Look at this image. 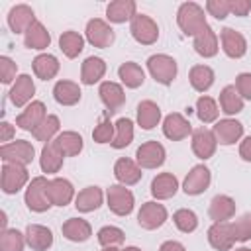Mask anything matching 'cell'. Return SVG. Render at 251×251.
Here are the masks:
<instances>
[{
	"mask_svg": "<svg viewBox=\"0 0 251 251\" xmlns=\"http://www.w3.org/2000/svg\"><path fill=\"white\" fill-rule=\"evenodd\" d=\"M176 24L182 29L184 35L196 37L208 24H206V16L204 10L196 4V2H184L180 4L178 12H176Z\"/></svg>",
	"mask_w": 251,
	"mask_h": 251,
	"instance_id": "6da1fadb",
	"label": "cell"
},
{
	"mask_svg": "<svg viewBox=\"0 0 251 251\" xmlns=\"http://www.w3.org/2000/svg\"><path fill=\"white\" fill-rule=\"evenodd\" d=\"M47 184L49 180L45 176H35L31 178L29 186L25 188V206L31 212H47L51 208L49 196H47Z\"/></svg>",
	"mask_w": 251,
	"mask_h": 251,
	"instance_id": "7a4b0ae2",
	"label": "cell"
},
{
	"mask_svg": "<svg viewBox=\"0 0 251 251\" xmlns=\"http://www.w3.org/2000/svg\"><path fill=\"white\" fill-rule=\"evenodd\" d=\"M33 145L25 139H16L12 143H4L0 147V159L4 163H14V165H29L33 161Z\"/></svg>",
	"mask_w": 251,
	"mask_h": 251,
	"instance_id": "3957f363",
	"label": "cell"
},
{
	"mask_svg": "<svg viewBox=\"0 0 251 251\" xmlns=\"http://www.w3.org/2000/svg\"><path fill=\"white\" fill-rule=\"evenodd\" d=\"M147 69H149L151 76L157 82L165 84V86L171 84L175 80V76H176V61L173 57H169V55H163V53L151 55L147 59Z\"/></svg>",
	"mask_w": 251,
	"mask_h": 251,
	"instance_id": "277c9868",
	"label": "cell"
},
{
	"mask_svg": "<svg viewBox=\"0 0 251 251\" xmlns=\"http://www.w3.org/2000/svg\"><path fill=\"white\" fill-rule=\"evenodd\" d=\"M129 31H131L133 39L137 43H141V45H153L159 39V27H157V24L149 16H145V14H135L131 18Z\"/></svg>",
	"mask_w": 251,
	"mask_h": 251,
	"instance_id": "5b68a950",
	"label": "cell"
},
{
	"mask_svg": "<svg viewBox=\"0 0 251 251\" xmlns=\"http://www.w3.org/2000/svg\"><path fill=\"white\" fill-rule=\"evenodd\" d=\"M106 200H108V208L116 214V216H127L133 210V194L129 188H126L124 184H112L106 190Z\"/></svg>",
	"mask_w": 251,
	"mask_h": 251,
	"instance_id": "8992f818",
	"label": "cell"
},
{
	"mask_svg": "<svg viewBox=\"0 0 251 251\" xmlns=\"http://www.w3.org/2000/svg\"><path fill=\"white\" fill-rule=\"evenodd\" d=\"M165 147L159 141H145L135 151V163L141 169H157L165 163Z\"/></svg>",
	"mask_w": 251,
	"mask_h": 251,
	"instance_id": "52a82bcc",
	"label": "cell"
},
{
	"mask_svg": "<svg viewBox=\"0 0 251 251\" xmlns=\"http://www.w3.org/2000/svg\"><path fill=\"white\" fill-rule=\"evenodd\" d=\"M86 39L90 45H94L98 49H106L114 43V29L104 20L94 18L86 24Z\"/></svg>",
	"mask_w": 251,
	"mask_h": 251,
	"instance_id": "ba28073f",
	"label": "cell"
},
{
	"mask_svg": "<svg viewBox=\"0 0 251 251\" xmlns=\"http://www.w3.org/2000/svg\"><path fill=\"white\" fill-rule=\"evenodd\" d=\"M27 182V169L24 165L4 163L2 167V190L6 194H16Z\"/></svg>",
	"mask_w": 251,
	"mask_h": 251,
	"instance_id": "9c48e42d",
	"label": "cell"
},
{
	"mask_svg": "<svg viewBox=\"0 0 251 251\" xmlns=\"http://www.w3.org/2000/svg\"><path fill=\"white\" fill-rule=\"evenodd\" d=\"M167 222V208L157 202H145L137 214V224L143 229H157Z\"/></svg>",
	"mask_w": 251,
	"mask_h": 251,
	"instance_id": "30bf717a",
	"label": "cell"
},
{
	"mask_svg": "<svg viewBox=\"0 0 251 251\" xmlns=\"http://www.w3.org/2000/svg\"><path fill=\"white\" fill-rule=\"evenodd\" d=\"M210 180H212L210 169L204 167V165H196V167H192L190 173L186 175V178H184V182H182V190H184L188 196L202 194V192L210 186Z\"/></svg>",
	"mask_w": 251,
	"mask_h": 251,
	"instance_id": "8fae6325",
	"label": "cell"
},
{
	"mask_svg": "<svg viewBox=\"0 0 251 251\" xmlns=\"http://www.w3.org/2000/svg\"><path fill=\"white\" fill-rule=\"evenodd\" d=\"M208 241L218 251H227L235 243V235L229 222H214L208 229Z\"/></svg>",
	"mask_w": 251,
	"mask_h": 251,
	"instance_id": "7c38bea8",
	"label": "cell"
},
{
	"mask_svg": "<svg viewBox=\"0 0 251 251\" xmlns=\"http://www.w3.org/2000/svg\"><path fill=\"white\" fill-rule=\"evenodd\" d=\"M218 141L212 129L206 127H198L192 131V151L198 159H210L216 153Z\"/></svg>",
	"mask_w": 251,
	"mask_h": 251,
	"instance_id": "4fadbf2b",
	"label": "cell"
},
{
	"mask_svg": "<svg viewBox=\"0 0 251 251\" xmlns=\"http://www.w3.org/2000/svg\"><path fill=\"white\" fill-rule=\"evenodd\" d=\"M163 133L171 141H180V139L188 137V133H192V126L182 114L173 112L163 120Z\"/></svg>",
	"mask_w": 251,
	"mask_h": 251,
	"instance_id": "5bb4252c",
	"label": "cell"
},
{
	"mask_svg": "<svg viewBox=\"0 0 251 251\" xmlns=\"http://www.w3.org/2000/svg\"><path fill=\"white\" fill-rule=\"evenodd\" d=\"M35 14L29 6L18 4L8 12V25L14 33H25L33 24H35Z\"/></svg>",
	"mask_w": 251,
	"mask_h": 251,
	"instance_id": "9a60e30c",
	"label": "cell"
},
{
	"mask_svg": "<svg viewBox=\"0 0 251 251\" xmlns=\"http://www.w3.org/2000/svg\"><path fill=\"white\" fill-rule=\"evenodd\" d=\"M220 39H222V49H224V53H226L227 57L239 59V57L245 55V51H247V41H245V37H243L239 31H235V29H231V27H224L222 33H220Z\"/></svg>",
	"mask_w": 251,
	"mask_h": 251,
	"instance_id": "2e32d148",
	"label": "cell"
},
{
	"mask_svg": "<svg viewBox=\"0 0 251 251\" xmlns=\"http://www.w3.org/2000/svg\"><path fill=\"white\" fill-rule=\"evenodd\" d=\"M98 94H100V100L104 102V106L108 108V114H116L126 102L124 88L118 82H112V80L102 82L100 88H98Z\"/></svg>",
	"mask_w": 251,
	"mask_h": 251,
	"instance_id": "e0dca14e",
	"label": "cell"
},
{
	"mask_svg": "<svg viewBox=\"0 0 251 251\" xmlns=\"http://www.w3.org/2000/svg\"><path fill=\"white\" fill-rule=\"evenodd\" d=\"M45 118H47V114H45V104L39 102V100H35V102H31V104H27V108L16 118V126H18L20 129L33 131Z\"/></svg>",
	"mask_w": 251,
	"mask_h": 251,
	"instance_id": "ac0fdd59",
	"label": "cell"
},
{
	"mask_svg": "<svg viewBox=\"0 0 251 251\" xmlns=\"http://www.w3.org/2000/svg\"><path fill=\"white\" fill-rule=\"evenodd\" d=\"M47 196L51 206H67L75 196V188L67 178H51L47 184Z\"/></svg>",
	"mask_w": 251,
	"mask_h": 251,
	"instance_id": "d6986e66",
	"label": "cell"
},
{
	"mask_svg": "<svg viewBox=\"0 0 251 251\" xmlns=\"http://www.w3.org/2000/svg\"><path fill=\"white\" fill-rule=\"evenodd\" d=\"M214 135H216V141L222 143V145H231L235 141H239V137L243 135V126L241 122L237 120H220L216 126H214Z\"/></svg>",
	"mask_w": 251,
	"mask_h": 251,
	"instance_id": "ffe728a7",
	"label": "cell"
},
{
	"mask_svg": "<svg viewBox=\"0 0 251 251\" xmlns=\"http://www.w3.org/2000/svg\"><path fill=\"white\" fill-rule=\"evenodd\" d=\"M25 243L33 251H45L53 245V233L49 227L39 226V224H29L25 227Z\"/></svg>",
	"mask_w": 251,
	"mask_h": 251,
	"instance_id": "44dd1931",
	"label": "cell"
},
{
	"mask_svg": "<svg viewBox=\"0 0 251 251\" xmlns=\"http://www.w3.org/2000/svg\"><path fill=\"white\" fill-rule=\"evenodd\" d=\"M114 175L124 186H131L141 180V167L127 157H120L114 165Z\"/></svg>",
	"mask_w": 251,
	"mask_h": 251,
	"instance_id": "7402d4cb",
	"label": "cell"
},
{
	"mask_svg": "<svg viewBox=\"0 0 251 251\" xmlns=\"http://www.w3.org/2000/svg\"><path fill=\"white\" fill-rule=\"evenodd\" d=\"M33 92H35V84H33L31 76L29 75H20L16 78L12 90H10V100L16 108H22L31 100Z\"/></svg>",
	"mask_w": 251,
	"mask_h": 251,
	"instance_id": "603a6c76",
	"label": "cell"
},
{
	"mask_svg": "<svg viewBox=\"0 0 251 251\" xmlns=\"http://www.w3.org/2000/svg\"><path fill=\"white\" fill-rule=\"evenodd\" d=\"M178 190V180L173 173H161L151 180V194L157 200H167Z\"/></svg>",
	"mask_w": 251,
	"mask_h": 251,
	"instance_id": "cb8c5ba5",
	"label": "cell"
},
{
	"mask_svg": "<svg viewBox=\"0 0 251 251\" xmlns=\"http://www.w3.org/2000/svg\"><path fill=\"white\" fill-rule=\"evenodd\" d=\"M61 231H63V235H65L69 241H75V243H82V241H86V239L92 235L90 224H88L86 220H82V218H69V220L63 224Z\"/></svg>",
	"mask_w": 251,
	"mask_h": 251,
	"instance_id": "d4e9b609",
	"label": "cell"
},
{
	"mask_svg": "<svg viewBox=\"0 0 251 251\" xmlns=\"http://www.w3.org/2000/svg\"><path fill=\"white\" fill-rule=\"evenodd\" d=\"M208 214H210V218L214 222H227L235 214V202H233V198H229L226 194L214 196L212 202H210Z\"/></svg>",
	"mask_w": 251,
	"mask_h": 251,
	"instance_id": "484cf974",
	"label": "cell"
},
{
	"mask_svg": "<svg viewBox=\"0 0 251 251\" xmlns=\"http://www.w3.org/2000/svg\"><path fill=\"white\" fill-rule=\"evenodd\" d=\"M135 10H137V6L133 0H114L106 8V18L114 24H124L137 14Z\"/></svg>",
	"mask_w": 251,
	"mask_h": 251,
	"instance_id": "4316f807",
	"label": "cell"
},
{
	"mask_svg": "<svg viewBox=\"0 0 251 251\" xmlns=\"http://www.w3.org/2000/svg\"><path fill=\"white\" fill-rule=\"evenodd\" d=\"M63 159H65V155L59 151V147H57L55 141L45 143L43 149H41V157H39L41 171L47 173V175L49 173H59V169L63 165Z\"/></svg>",
	"mask_w": 251,
	"mask_h": 251,
	"instance_id": "83f0119b",
	"label": "cell"
},
{
	"mask_svg": "<svg viewBox=\"0 0 251 251\" xmlns=\"http://www.w3.org/2000/svg\"><path fill=\"white\" fill-rule=\"evenodd\" d=\"M218 49H220L218 47V35L210 25H206L194 37V51L198 55H202V57H214L218 53Z\"/></svg>",
	"mask_w": 251,
	"mask_h": 251,
	"instance_id": "f1b7e54d",
	"label": "cell"
},
{
	"mask_svg": "<svg viewBox=\"0 0 251 251\" xmlns=\"http://www.w3.org/2000/svg\"><path fill=\"white\" fill-rule=\"evenodd\" d=\"M53 98L63 106H75L80 100V88L73 80H59L53 86Z\"/></svg>",
	"mask_w": 251,
	"mask_h": 251,
	"instance_id": "f546056e",
	"label": "cell"
},
{
	"mask_svg": "<svg viewBox=\"0 0 251 251\" xmlns=\"http://www.w3.org/2000/svg\"><path fill=\"white\" fill-rule=\"evenodd\" d=\"M161 122V108L153 100H143L137 106V124L143 129H153Z\"/></svg>",
	"mask_w": 251,
	"mask_h": 251,
	"instance_id": "4dcf8cb0",
	"label": "cell"
},
{
	"mask_svg": "<svg viewBox=\"0 0 251 251\" xmlns=\"http://www.w3.org/2000/svg\"><path fill=\"white\" fill-rule=\"evenodd\" d=\"M33 73L41 80H51L59 73V61H57V57L55 55H49V53L37 55L33 59Z\"/></svg>",
	"mask_w": 251,
	"mask_h": 251,
	"instance_id": "1f68e13d",
	"label": "cell"
},
{
	"mask_svg": "<svg viewBox=\"0 0 251 251\" xmlns=\"http://www.w3.org/2000/svg\"><path fill=\"white\" fill-rule=\"evenodd\" d=\"M102 204V190L98 186H86L75 198V206L78 212H94Z\"/></svg>",
	"mask_w": 251,
	"mask_h": 251,
	"instance_id": "d6a6232c",
	"label": "cell"
},
{
	"mask_svg": "<svg viewBox=\"0 0 251 251\" xmlns=\"http://www.w3.org/2000/svg\"><path fill=\"white\" fill-rule=\"evenodd\" d=\"M104 73H106V63L100 57H86L80 67V80L84 84H94L104 76Z\"/></svg>",
	"mask_w": 251,
	"mask_h": 251,
	"instance_id": "836d02e7",
	"label": "cell"
},
{
	"mask_svg": "<svg viewBox=\"0 0 251 251\" xmlns=\"http://www.w3.org/2000/svg\"><path fill=\"white\" fill-rule=\"evenodd\" d=\"M24 43H25V47H29V49H45V47H49V43H51V35H49V31L45 29L43 24L35 22V24L24 33Z\"/></svg>",
	"mask_w": 251,
	"mask_h": 251,
	"instance_id": "e575fe53",
	"label": "cell"
},
{
	"mask_svg": "<svg viewBox=\"0 0 251 251\" xmlns=\"http://www.w3.org/2000/svg\"><path fill=\"white\" fill-rule=\"evenodd\" d=\"M188 78H190V84L194 90L198 92H206L212 84H214V71L208 67V65H194L188 73Z\"/></svg>",
	"mask_w": 251,
	"mask_h": 251,
	"instance_id": "d590c367",
	"label": "cell"
},
{
	"mask_svg": "<svg viewBox=\"0 0 251 251\" xmlns=\"http://www.w3.org/2000/svg\"><path fill=\"white\" fill-rule=\"evenodd\" d=\"M220 108L224 114L227 116H233V114H239L243 110V98L239 96L237 88L233 84L226 86L222 92H220Z\"/></svg>",
	"mask_w": 251,
	"mask_h": 251,
	"instance_id": "8d00e7d4",
	"label": "cell"
},
{
	"mask_svg": "<svg viewBox=\"0 0 251 251\" xmlns=\"http://www.w3.org/2000/svg\"><path fill=\"white\" fill-rule=\"evenodd\" d=\"M65 157H75L82 151V137L76 131H63L53 139Z\"/></svg>",
	"mask_w": 251,
	"mask_h": 251,
	"instance_id": "74e56055",
	"label": "cell"
},
{
	"mask_svg": "<svg viewBox=\"0 0 251 251\" xmlns=\"http://www.w3.org/2000/svg\"><path fill=\"white\" fill-rule=\"evenodd\" d=\"M118 75H120L122 82H124L127 88H137V86H141L143 80H145L143 69H141L137 63H131V61L122 63L120 69H118Z\"/></svg>",
	"mask_w": 251,
	"mask_h": 251,
	"instance_id": "f35d334b",
	"label": "cell"
},
{
	"mask_svg": "<svg viewBox=\"0 0 251 251\" xmlns=\"http://www.w3.org/2000/svg\"><path fill=\"white\" fill-rule=\"evenodd\" d=\"M59 47L61 51L69 57V59H75L78 57V53L84 49V39L80 33L76 31H63L61 37H59Z\"/></svg>",
	"mask_w": 251,
	"mask_h": 251,
	"instance_id": "ab89813d",
	"label": "cell"
},
{
	"mask_svg": "<svg viewBox=\"0 0 251 251\" xmlns=\"http://www.w3.org/2000/svg\"><path fill=\"white\" fill-rule=\"evenodd\" d=\"M131 139H133V122L129 118H120L116 122V133H114L112 147L114 149H124L131 143Z\"/></svg>",
	"mask_w": 251,
	"mask_h": 251,
	"instance_id": "60d3db41",
	"label": "cell"
},
{
	"mask_svg": "<svg viewBox=\"0 0 251 251\" xmlns=\"http://www.w3.org/2000/svg\"><path fill=\"white\" fill-rule=\"evenodd\" d=\"M218 104H216V100L214 98H210V96H200L198 100H196V116H198V120L202 122V124H212V122H216L218 120Z\"/></svg>",
	"mask_w": 251,
	"mask_h": 251,
	"instance_id": "b9f144b4",
	"label": "cell"
},
{
	"mask_svg": "<svg viewBox=\"0 0 251 251\" xmlns=\"http://www.w3.org/2000/svg\"><path fill=\"white\" fill-rule=\"evenodd\" d=\"M59 127H61V124H59V118L57 116H53V114H49L31 133H33V137L37 139V141H45V143H49L51 139H53V135L59 131Z\"/></svg>",
	"mask_w": 251,
	"mask_h": 251,
	"instance_id": "7bdbcfd3",
	"label": "cell"
},
{
	"mask_svg": "<svg viewBox=\"0 0 251 251\" xmlns=\"http://www.w3.org/2000/svg\"><path fill=\"white\" fill-rule=\"evenodd\" d=\"M25 235L18 229H4L0 233V251H24Z\"/></svg>",
	"mask_w": 251,
	"mask_h": 251,
	"instance_id": "ee69618b",
	"label": "cell"
},
{
	"mask_svg": "<svg viewBox=\"0 0 251 251\" xmlns=\"http://www.w3.org/2000/svg\"><path fill=\"white\" fill-rule=\"evenodd\" d=\"M173 222H175V226H176L182 233H190V231H194V229L198 227V218H196V214H194L192 210H188V208L176 210V212L173 214Z\"/></svg>",
	"mask_w": 251,
	"mask_h": 251,
	"instance_id": "f6af8a7d",
	"label": "cell"
},
{
	"mask_svg": "<svg viewBox=\"0 0 251 251\" xmlns=\"http://www.w3.org/2000/svg\"><path fill=\"white\" fill-rule=\"evenodd\" d=\"M124 239H126L124 231L116 226H104L98 231V243L102 247H118V245L124 243Z\"/></svg>",
	"mask_w": 251,
	"mask_h": 251,
	"instance_id": "bcb514c9",
	"label": "cell"
},
{
	"mask_svg": "<svg viewBox=\"0 0 251 251\" xmlns=\"http://www.w3.org/2000/svg\"><path fill=\"white\" fill-rule=\"evenodd\" d=\"M114 133H116V124H112L108 118H102L100 124L92 131V139L96 143H112L114 141Z\"/></svg>",
	"mask_w": 251,
	"mask_h": 251,
	"instance_id": "7dc6e473",
	"label": "cell"
},
{
	"mask_svg": "<svg viewBox=\"0 0 251 251\" xmlns=\"http://www.w3.org/2000/svg\"><path fill=\"white\" fill-rule=\"evenodd\" d=\"M235 241H249L251 239V214H243L239 220L231 224Z\"/></svg>",
	"mask_w": 251,
	"mask_h": 251,
	"instance_id": "c3c4849f",
	"label": "cell"
},
{
	"mask_svg": "<svg viewBox=\"0 0 251 251\" xmlns=\"http://www.w3.org/2000/svg\"><path fill=\"white\" fill-rule=\"evenodd\" d=\"M16 71H18V65L10 59V57H0V80L4 84H10L14 78H16Z\"/></svg>",
	"mask_w": 251,
	"mask_h": 251,
	"instance_id": "681fc988",
	"label": "cell"
},
{
	"mask_svg": "<svg viewBox=\"0 0 251 251\" xmlns=\"http://www.w3.org/2000/svg\"><path fill=\"white\" fill-rule=\"evenodd\" d=\"M206 10H208L210 16H214L218 20H224L229 14V0H208Z\"/></svg>",
	"mask_w": 251,
	"mask_h": 251,
	"instance_id": "f907efd6",
	"label": "cell"
},
{
	"mask_svg": "<svg viewBox=\"0 0 251 251\" xmlns=\"http://www.w3.org/2000/svg\"><path fill=\"white\" fill-rule=\"evenodd\" d=\"M239 92V96L243 100H251V73H241L237 75L235 78V84H233Z\"/></svg>",
	"mask_w": 251,
	"mask_h": 251,
	"instance_id": "816d5d0a",
	"label": "cell"
},
{
	"mask_svg": "<svg viewBox=\"0 0 251 251\" xmlns=\"http://www.w3.org/2000/svg\"><path fill=\"white\" fill-rule=\"evenodd\" d=\"M251 12V0H229V14L247 16Z\"/></svg>",
	"mask_w": 251,
	"mask_h": 251,
	"instance_id": "f5cc1de1",
	"label": "cell"
},
{
	"mask_svg": "<svg viewBox=\"0 0 251 251\" xmlns=\"http://www.w3.org/2000/svg\"><path fill=\"white\" fill-rule=\"evenodd\" d=\"M239 157L243 161H249L251 163V135L241 141V145H239Z\"/></svg>",
	"mask_w": 251,
	"mask_h": 251,
	"instance_id": "db71d44e",
	"label": "cell"
},
{
	"mask_svg": "<svg viewBox=\"0 0 251 251\" xmlns=\"http://www.w3.org/2000/svg\"><path fill=\"white\" fill-rule=\"evenodd\" d=\"M0 129H2V133H0V141H10L12 135H14V126H10L8 122H2V124H0Z\"/></svg>",
	"mask_w": 251,
	"mask_h": 251,
	"instance_id": "11a10c76",
	"label": "cell"
},
{
	"mask_svg": "<svg viewBox=\"0 0 251 251\" xmlns=\"http://www.w3.org/2000/svg\"><path fill=\"white\" fill-rule=\"evenodd\" d=\"M159 251H186V249H184V245L178 243V241H165V243L159 247Z\"/></svg>",
	"mask_w": 251,
	"mask_h": 251,
	"instance_id": "9f6ffc18",
	"label": "cell"
},
{
	"mask_svg": "<svg viewBox=\"0 0 251 251\" xmlns=\"http://www.w3.org/2000/svg\"><path fill=\"white\" fill-rule=\"evenodd\" d=\"M120 251H141L139 247H126V249H120Z\"/></svg>",
	"mask_w": 251,
	"mask_h": 251,
	"instance_id": "6f0895ef",
	"label": "cell"
},
{
	"mask_svg": "<svg viewBox=\"0 0 251 251\" xmlns=\"http://www.w3.org/2000/svg\"><path fill=\"white\" fill-rule=\"evenodd\" d=\"M102 251H120V249H118V247H104Z\"/></svg>",
	"mask_w": 251,
	"mask_h": 251,
	"instance_id": "680465c9",
	"label": "cell"
},
{
	"mask_svg": "<svg viewBox=\"0 0 251 251\" xmlns=\"http://www.w3.org/2000/svg\"><path fill=\"white\" fill-rule=\"evenodd\" d=\"M235 251H251L249 247H239V249H235Z\"/></svg>",
	"mask_w": 251,
	"mask_h": 251,
	"instance_id": "91938a15",
	"label": "cell"
}]
</instances>
